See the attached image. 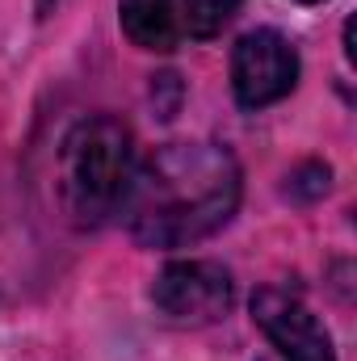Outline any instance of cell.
Returning a JSON list of instances; mask_svg holds the SVG:
<instances>
[{
    "label": "cell",
    "mask_w": 357,
    "mask_h": 361,
    "mask_svg": "<svg viewBox=\"0 0 357 361\" xmlns=\"http://www.w3.org/2000/svg\"><path fill=\"white\" fill-rule=\"evenodd\" d=\"M240 164L219 143H169L135 169L122 202L143 248H185L223 231L240 210Z\"/></svg>",
    "instance_id": "obj_1"
},
{
    "label": "cell",
    "mask_w": 357,
    "mask_h": 361,
    "mask_svg": "<svg viewBox=\"0 0 357 361\" xmlns=\"http://www.w3.org/2000/svg\"><path fill=\"white\" fill-rule=\"evenodd\" d=\"M135 169H139L135 135L122 118L97 114L76 122L59 147V193L72 223L101 227L114 214H122Z\"/></svg>",
    "instance_id": "obj_2"
},
{
    "label": "cell",
    "mask_w": 357,
    "mask_h": 361,
    "mask_svg": "<svg viewBox=\"0 0 357 361\" xmlns=\"http://www.w3.org/2000/svg\"><path fill=\"white\" fill-rule=\"evenodd\" d=\"M152 302L173 324H219L236 302V281L214 261H173L156 277Z\"/></svg>",
    "instance_id": "obj_3"
},
{
    "label": "cell",
    "mask_w": 357,
    "mask_h": 361,
    "mask_svg": "<svg viewBox=\"0 0 357 361\" xmlns=\"http://www.w3.org/2000/svg\"><path fill=\"white\" fill-rule=\"evenodd\" d=\"M298 85V51L277 30H248L231 47V92L244 109H265Z\"/></svg>",
    "instance_id": "obj_4"
},
{
    "label": "cell",
    "mask_w": 357,
    "mask_h": 361,
    "mask_svg": "<svg viewBox=\"0 0 357 361\" xmlns=\"http://www.w3.org/2000/svg\"><path fill=\"white\" fill-rule=\"evenodd\" d=\"M253 319L261 324V332L273 341V349L286 361H337L328 328L320 324V315L298 294H286L273 286L257 290L253 294Z\"/></svg>",
    "instance_id": "obj_5"
},
{
    "label": "cell",
    "mask_w": 357,
    "mask_h": 361,
    "mask_svg": "<svg viewBox=\"0 0 357 361\" xmlns=\"http://www.w3.org/2000/svg\"><path fill=\"white\" fill-rule=\"evenodd\" d=\"M118 21L122 34L139 51H173L181 42L177 0H118Z\"/></svg>",
    "instance_id": "obj_6"
},
{
    "label": "cell",
    "mask_w": 357,
    "mask_h": 361,
    "mask_svg": "<svg viewBox=\"0 0 357 361\" xmlns=\"http://www.w3.org/2000/svg\"><path fill=\"white\" fill-rule=\"evenodd\" d=\"M244 0H177V21L181 34L189 38H214L223 34V25H231V17L240 13Z\"/></svg>",
    "instance_id": "obj_7"
},
{
    "label": "cell",
    "mask_w": 357,
    "mask_h": 361,
    "mask_svg": "<svg viewBox=\"0 0 357 361\" xmlns=\"http://www.w3.org/2000/svg\"><path fill=\"white\" fill-rule=\"evenodd\" d=\"M328 185H332V169H328V164H303V169L290 177L286 193L298 197V202H315V197L328 193Z\"/></svg>",
    "instance_id": "obj_8"
},
{
    "label": "cell",
    "mask_w": 357,
    "mask_h": 361,
    "mask_svg": "<svg viewBox=\"0 0 357 361\" xmlns=\"http://www.w3.org/2000/svg\"><path fill=\"white\" fill-rule=\"evenodd\" d=\"M294 4H320V0H294Z\"/></svg>",
    "instance_id": "obj_9"
}]
</instances>
